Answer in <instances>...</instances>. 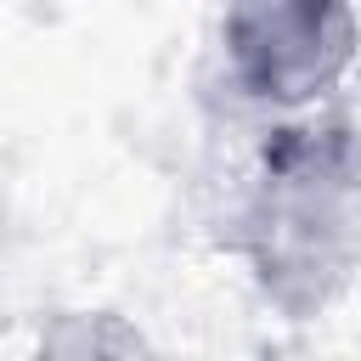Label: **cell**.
I'll list each match as a JSON object with an SVG mask.
<instances>
[{
    "label": "cell",
    "instance_id": "cell-1",
    "mask_svg": "<svg viewBox=\"0 0 361 361\" xmlns=\"http://www.w3.org/2000/svg\"><path fill=\"white\" fill-rule=\"evenodd\" d=\"M220 248L271 316L305 327L338 310L361 282V113L322 102L254 118Z\"/></svg>",
    "mask_w": 361,
    "mask_h": 361
},
{
    "label": "cell",
    "instance_id": "cell-2",
    "mask_svg": "<svg viewBox=\"0 0 361 361\" xmlns=\"http://www.w3.org/2000/svg\"><path fill=\"white\" fill-rule=\"evenodd\" d=\"M220 90L254 113H305L338 102L361 62L355 0H226L214 17Z\"/></svg>",
    "mask_w": 361,
    "mask_h": 361
}]
</instances>
